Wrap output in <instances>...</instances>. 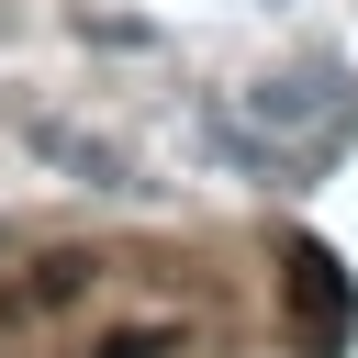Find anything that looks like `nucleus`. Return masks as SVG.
<instances>
[{"label": "nucleus", "mask_w": 358, "mask_h": 358, "mask_svg": "<svg viewBox=\"0 0 358 358\" xmlns=\"http://www.w3.org/2000/svg\"><path fill=\"white\" fill-rule=\"evenodd\" d=\"M280 268H291V324H302V347H313V358H347V336H358V291H347L336 246H313V235H302Z\"/></svg>", "instance_id": "f257e3e1"}, {"label": "nucleus", "mask_w": 358, "mask_h": 358, "mask_svg": "<svg viewBox=\"0 0 358 358\" xmlns=\"http://www.w3.org/2000/svg\"><path fill=\"white\" fill-rule=\"evenodd\" d=\"M22 134H34V157H45V168H67L78 190H134V157H123L112 134H90V123H56V112H34Z\"/></svg>", "instance_id": "f03ea898"}, {"label": "nucleus", "mask_w": 358, "mask_h": 358, "mask_svg": "<svg viewBox=\"0 0 358 358\" xmlns=\"http://www.w3.org/2000/svg\"><path fill=\"white\" fill-rule=\"evenodd\" d=\"M78 291H90V257L56 246V257H34V280L11 291V313H56V302H78Z\"/></svg>", "instance_id": "7ed1b4c3"}, {"label": "nucleus", "mask_w": 358, "mask_h": 358, "mask_svg": "<svg viewBox=\"0 0 358 358\" xmlns=\"http://www.w3.org/2000/svg\"><path fill=\"white\" fill-rule=\"evenodd\" d=\"M101 358H179V336H157V324H145V336H112Z\"/></svg>", "instance_id": "20e7f679"}]
</instances>
